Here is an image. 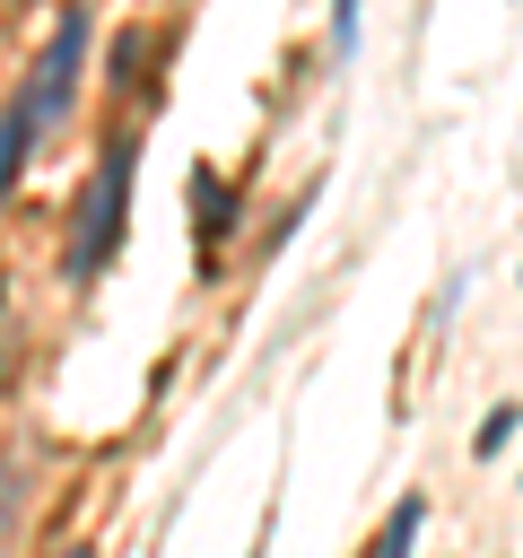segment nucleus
<instances>
[{"label":"nucleus","mask_w":523,"mask_h":558,"mask_svg":"<svg viewBox=\"0 0 523 558\" xmlns=\"http://www.w3.org/2000/svg\"><path fill=\"white\" fill-rule=\"evenodd\" d=\"M357 26H366V0H331V61L357 52Z\"/></svg>","instance_id":"obj_8"},{"label":"nucleus","mask_w":523,"mask_h":558,"mask_svg":"<svg viewBox=\"0 0 523 558\" xmlns=\"http://www.w3.org/2000/svg\"><path fill=\"white\" fill-rule=\"evenodd\" d=\"M192 201H200V253H218V244H227V227H235V201H227V183H218L209 166H200Z\"/></svg>","instance_id":"obj_5"},{"label":"nucleus","mask_w":523,"mask_h":558,"mask_svg":"<svg viewBox=\"0 0 523 558\" xmlns=\"http://www.w3.org/2000/svg\"><path fill=\"white\" fill-rule=\"evenodd\" d=\"M61 558H96V549H61Z\"/></svg>","instance_id":"obj_11"},{"label":"nucleus","mask_w":523,"mask_h":558,"mask_svg":"<svg viewBox=\"0 0 523 558\" xmlns=\"http://www.w3.org/2000/svg\"><path fill=\"white\" fill-rule=\"evenodd\" d=\"M262 549H270V523H262V541H253V558H262Z\"/></svg>","instance_id":"obj_10"},{"label":"nucleus","mask_w":523,"mask_h":558,"mask_svg":"<svg viewBox=\"0 0 523 558\" xmlns=\"http://www.w3.org/2000/svg\"><path fill=\"white\" fill-rule=\"evenodd\" d=\"M514 427H523V401H497V410L479 418V436H471V453H479V462H497V453L514 445Z\"/></svg>","instance_id":"obj_6"},{"label":"nucleus","mask_w":523,"mask_h":558,"mask_svg":"<svg viewBox=\"0 0 523 558\" xmlns=\"http://www.w3.org/2000/svg\"><path fill=\"white\" fill-rule=\"evenodd\" d=\"M139 52H148V35H139V26H131V35H113V70H105V78H113V87H131V78H139Z\"/></svg>","instance_id":"obj_9"},{"label":"nucleus","mask_w":523,"mask_h":558,"mask_svg":"<svg viewBox=\"0 0 523 558\" xmlns=\"http://www.w3.org/2000/svg\"><path fill=\"white\" fill-rule=\"evenodd\" d=\"M26 148H35V105H26V87L0 105V201L17 192V174H26Z\"/></svg>","instance_id":"obj_3"},{"label":"nucleus","mask_w":523,"mask_h":558,"mask_svg":"<svg viewBox=\"0 0 523 558\" xmlns=\"http://www.w3.org/2000/svg\"><path fill=\"white\" fill-rule=\"evenodd\" d=\"M87 35H96V17H87V0H61V17H52V44H44V61H35V78H26V105H35V131H52L70 105H78V78H87Z\"/></svg>","instance_id":"obj_2"},{"label":"nucleus","mask_w":523,"mask_h":558,"mask_svg":"<svg viewBox=\"0 0 523 558\" xmlns=\"http://www.w3.org/2000/svg\"><path fill=\"white\" fill-rule=\"evenodd\" d=\"M418 532H427V497H401V506L384 514V532L366 541V558H410V549H418Z\"/></svg>","instance_id":"obj_4"},{"label":"nucleus","mask_w":523,"mask_h":558,"mask_svg":"<svg viewBox=\"0 0 523 558\" xmlns=\"http://www.w3.org/2000/svg\"><path fill=\"white\" fill-rule=\"evenodd\" d=\"M131 183H139V131H113L87 192L70 201V244H61V279L87 288L113 253H122V227H131Z\"/></svg>","instance_id":"obj_1"},{"label":"nucleus","mask_w":523,"mask_h":558,"mask_svg":"<svg viewBox=\"0 0 523 558\" xmlns=\"http://www.w3.org/2000/svg\"><path fill=\"white\" fill-rule=\"evenodd\" d=\"M17 506H26V445H9V453H0V532L17 523Z\"/></svg>","instance_id":"obj_7"}]
</instances>
